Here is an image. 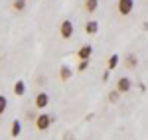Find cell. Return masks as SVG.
Masks as SVG:
<instances>
[{"label": "cell", "mask_w": 148, "mask_h": 140, "mask_svg": "<svg viewBox=\"0 0 148 140\" xmlns=\"http://www.w3.org/2000/svg\"><path fill=\"white\" fill-rule=\"evenodd\" d=\"M93 55V46L91 44H85V46H81L77 49V59L79 61H87V59H91Z\"/></svg>", "instance_id": "4"}, {"label": "cell", "mask_w": 148, "mask_h": 140, "mask_svg": "<svg viewBox=\"0 0 148 140\" xmlns=\"http://www.w3.org/2000/svg\"><path fill=\"white\" fill-rule=\"evenodd\" d=\"M6 109H8V99L4 95H0V117L6 113Z\"/></svg>", "instance_id": "15"}, {"label": "cell", "mask_w": 148, "mask_h": 140, "mask_svg": "<svg viewBox=\"0 0 148 140\" xmlns=\"http://www.w3.org/2000/svg\"><path fill=\"white\" fill-rule=\"evenodd\" d=\"M71 77H73V69H71L69 65H65V63L59 65V79H61V81H69Z\"/></svg>", "instance_id": "7"}, {"label": "cell", "mask_w": 148, "mask_h": 140, "mask_svg": "<svg viewBox=\"0 0 148 140\" xmlns=\"http://www.w3.org/2000/svg\"><path fill=\"white\" fill-rule=\"evenodd\" d=\"M97 32H99V22H97V20H89V22H85V34L95 36Z\"/></svg>", "instance_id": "8"}, {"label": "cell", "mask_w": 148, "mask_h": 140, "mask_svg": "<svg viewBox=\"0 0 148 140\" xmlns=\"http://www.w3.org/2000/svg\"><path fill=\"white\" fill-rule=\"evenodd\" d=\"M49 105V95L47 93H38L36 95V109H46Z\"/></svg>", "instance_id": "6"}, {"label": "cell", "mask_w": 148, "mask_h": 140, "mask_svg": "<svg viewBox=\"0 0 148 140\" xmlns=\"http://www.w3.org/2000/svg\"><path fill=\"white\" fill-rule=\"evenodd\" d=\"M109 77H111V71L105 69V73H103V81H109Z\"/></svg>", "instance_id": "18"}, {"label": "cell", "mask_w": 148, "mask_h": 140, "mask_svg": "<svg viewBox=\"0 0 148 140\" xmlns=\"http://www.w3.org/2000/svg\"><path fill=\"white\" fill-rule=\"evenodd\" d=\"M97 8H99V0H85V10L89 14H93Z\"/></svg>", "instance_id": "13"}, {"label": "cell", "mask_w": 148, "mask_h": 140, "mask_svg": "<svg viewBox=\"0 0 148 140\" xmlns=\"http://www.w3.org/2000/svg\"><path fill=\"white\" fill-rule=\"evenodd\" d=\"M134 8V0H116V10L121 16H128Z\"/></svg>", "instance_id": "2"}, {"label": "cell", "mask_w": 148, "mask_h": 140, "mask_svg": "<svg viewBox=\"0 0 148 140\" xmlns=\"http://www.w3.org/2000/svg\"><path fill=\"white\" fill-rule=\"evenodd\" d=\"M125 65L128 67V69H134V67L138 65V57L134 55V53H128V55L125 57Z\"/></svg>", "instance_id": "10"}, {"label": "cell", "mask_w": 148, "mask_h": 140, "mask_svg": "<svg viewBox=\"0 0 148 140\" xmlns=\"http://www.w3.org/2000/svg\"><path fill=\"white\" fill-rule=\"evenodd\" d=\"M132 89V81L128 79V77H121L119 81H116V91L121 95H125V93H128Z\"/></svg>", "instance_id": "5"}, {"label": "cell", "mask_w": 148, "mask_h": 140, "mask_svg": "<svg viewBox=\"0 0 148 140\" xmlns=\"http://www.w3.org/2000/svg\"><path fill=\"white\" fill-rule=\"evenodd\" d=\"M24 8H26V0H14V2H12V10L24 12Z\"/></svg>", "instance_id": "14"}, {"label": "cell", "mask_w": 148, "mask_h": 140, "mask_svg": "<svg viewBox=\"0 0 148 140\" xmlns=\"http://www.w3.org/2000/svg\"><path fill=\"white\" fill-rule=\"evenodd\" d=\"M53 120H56V117H53V115L40 113V115L36 117V128H38V130H47L51 124H53Z\"/></svg>", "instance_id": "1"}, {"label": "cell", "mask_w": 148, "mask_h": 140, "mask_svg": "<svg viewBox=\"0 0 148 140\" xmlns=\"http://www.w3.org/2000/svg\"><path fill=\"white\" fill-rule=\"evenodd\" d=\"M20 132H22V122H20V120H12V128H10L12 138H18Z\"/></svg>", "instance_id": "11"}, {"label": "cell", "mask_w": 148, "mask_h": 140, "mask_svg": "<svg viewBox=\"0 0 148 140\" xmlns=\"http://www.w3.org/2000/svg\"><path fill=\"white\" fill-rule=\"evenodd\" d=\"M119 97H121V93L114 89V91H111V93H109V101H111V103H116V101H119Z\"/></svg>", "instance_id": "16"}, {"label": "cell", "mask_w": 148, "mask_h": 140, "mask_svg": "<svg viewBox=\"0 0 148 140\" xmlns=\"http://www.w3.org/2000/svg\"><path fill=\"white\" fill-rule=\"evenodd\" d=\"M121 63V57H119V53H113L111 57H109V65H107V69L109 71H113V69H116V65Z\"/></svg>", "instance_id": "12"}, {"label": "cell", "mask_w": 148, "mask_h": 140, "mask_svg": "<svg viewBox=\"0 0 148 140\" xmlns=\"http://www.w3.org/2000/svg\"><path fill=\"white\" fill-rule=\"evenodd\" d=\"M12 93L16 95V97H22V95L26 93V83H24L22 79H18V81L14 83V89H12Z\"/></svg>", "instance_id": "9"}, {"label": "cell", "mask_w": 148, "mask_h": 140, "mask_svg": "<svg viewBox=\"0 0 148 140\" xmlns=\"http://www.w3.org/2000/svg\"><path fill=\"white\" fill-rule=\"evenodd\" d=\"M87 67H89V59H87V61H79V65H77V71H79V73H83V71L87 69Z\"/></svg>", "instance_id": "17"}, {"label": "cell", "mask_w": 148, "mask_h": 140, "mask_svg": "<svg viewBox=\"0 0 148 140\" xmlns=\"http://www.w3.org/2000/svg\"><path fill=\"white\" fill-rule=\"evenodd\" d=\"M73 32H75V28H73V22L71 20H63V22L59 24V36L63 40H69L73 36Z\"/></svg>", "instance_id": "3"}]
</instances>
